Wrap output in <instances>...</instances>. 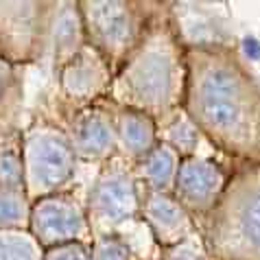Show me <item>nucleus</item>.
Masks as SVG:
<instances>
[{"label": "nucleus", "mask_w": 260, "mask_h": 260, "mask_svg": "<svg viewBox=\"0 0 260 260\" xmlns=\"http://www.w3.org/2000/svg\"><path fill=\"white\" fill-rule=\"evenodd\" d=\"M182 110L216 155L260 160V81L228 42H186Z\"/></svg>", "instance_id": "obj_1"}, {"label": "nucleus", "mask_w": 260, "mask_h": 260, "mask_svg": "<svg viewBox=\"0 0 260 260\" xmlns=\"http://www.w3.org/2000/svg\"><path fill=\"white\" fill-rule=\"evenodd\" d=\"M186 85V38L175 7L157 3L140 42L114 72L107 101L155 122L182 107Z\"/></svg>", "instance_id": "obj_2"}, {"label": "nucleus", "mask_w": 260, "mask_h": 260, "mask_svg": "<svg viewBox=\"0 0 260 260\" xmlns=\"http://www.w3.org/2000/svg\"><path fill=\"white\" fill-rule=\"evenodd\" d=\"M199 238L212 260H260V160L232 164Z\"/></svg>", "instance_id": "obj_3"}, {"label": "nucleus", "mask_w": 260, "mask_h": 260, "mask_svg": "<svg viewBox=\"0 0 260 260\" xmlns=\"http://www.w3.org/2000/svg\"><path fill=\"white\" fill-rule=\"evenodd\" d=\"M22 186L35 201L77 184L81 166L72 151L66 129L55 116H35L22 127Z\"/></svg>", "instance_id": "obj_4"}, {"label": "nucleus", "mask_w": 260, "mask_h": 260, "mask_svg": "<svg viewBox=\"0 0 260 260\" xmlns=\"http://www.w3.org/2000/svg\"><path fill=\"white\" fill-rule=\"evenodd\" d=\"M155 5L142 0H79L85 44L116 72L140 42Z\"/></svg>", "instance_id": "obj_5"}, {"label": "nucleus", "mask_w": 260, "mask_h": 260, "mask_svg": "<svg viewBox=\"0 0 260 260\" xmlns=\"http://www.w3.org/2000/svg\"><path fill=\"white\" fill-rule=\"evenodd\" d=\"M142 188L134 166L120 155L99 166L85 188V212L92 238L125 234L140 221Z\"/></svg>", "instance_id": "obj_6"}, {"label": "nucleus", "mask_w": 260, "mask_h": 260, "mask_svg": "<svg viewBox=\"0 0 260 260\" xmlns=\"http://www.w3.org/2000/svg\"><path fill=\"white\" fill-rule=\"evenodd\" d=\"M53 0H0V63L24 70L48 55Z\"/></svg>", "instance_id": "obj_7"}, {"label": "nucleus", "mask_w": 260, "mask_h": 260, "mask_svg": "<svg viewBox=\"0 0 260 260\" xmlns=\"http://www.w3.org/2000/svg\"><path fill=\"white\" fill-rule=\"evenodd\" d=\"M28 232L42 249L68 243H92L90 221L85 212V188L70 186L66 190L31 201Z\"/></svg>", "instance_id": "obj_8"}, {"label": "nucleus", "mask_w": 260, "mask_h": 260, "mask_svg": "<svg viewBox=\"0 0 260 260\" xmlns=\"http://www.w3.org/2000/svg\"><path fill=\"white\" fill-rule=\"evenodd\" d=\"M66 129L79 166L99 169L118 155L114 110L107 99L83 107H68L59 103V114L55 116Z\"/></svg>", "instance_id": "obj_9"}, {"label": "nucleus", "mask_w": 260, "mask_h": 260, "mask_svg": "<svg viewBox=\"0 0 260 260\" xmlns=\"http://www.w3.org/2000/svg\"><path fill=\"white\" fill-rule=\"evenodd\" d=\"M230 173H232V162L216 153L186 157L179 164L171 194L192 216L197 230L219 204Z\"/></svg>", "instance_id": "obj_10"}, {"label": "nucleus", "mask_w": 260, "mask_h": 260, "mask_svg": "<svg viewBox=\"0 0 260 260\" xmlns=\"http://www.w3.org/2000/svg\"><path fill=\"white\" fill-rule=\"evenodd\" d=\"M59 103L83 107L107 99L114 72L92 46L85 44L68 63L55 70Z\"/></svg>", "instance_id": "obj_11"}, {"label": "nucleus", "mask_w": 260, "mask_h": 260, "mask_svg": "<svg viewBox=\"0 0 260 260\" xmlns=\"http://www.w3.org/2000/svg\"><path fill=\"white\" fill-rule=\"evenodd\" d=\"M140 223L147 230L157 254L177 247L199 234L197 223L171 192H142Z\"/></svg>", "instance_id": "obj_12"}, {"label": "nucleus", "mask_w": 260, "mask_h": 260, "mask_svg": "<svg viewBox=\"0 0 260 260\" xmlns=\"http://www.w3.org/2000/svg\"><path fill=\"white\" fill-rule=\"evenodd\" d=\"M85 46V35L81 24L79 3L75 0H59L53 3L48 31V57L53 63V72L68 63L79 50Z\"/></svg>", "instance_id": "obj_13"}, {"label": "nucleus", "mask_w": 260, "mask_h": 260, "mask_svg": "<svg viewBox=\"0 0 260 260\" xmlns=\"http://www.w3.org/2000/svg\"><path fill=\"white\" fill-rule=\"evenodd\" d=\"M112 110H114V125H116L118 155L134 166L160 142L157 140V122L140 112L125 110V107H118L114 103Z\"/></svg>", "instance_id": "obj_14"}, {"label": "nucleus", "mask_w": 260, "mask_h": 260, "mask_svg": "<svg viewBox=\"0 0 260 260\" xmlns=\"http://www.w3.org/2000/svg\"><path fill=\"white\" fill-rule=\"evenodd\" d=\"M179 164L182 157L171 147L157 142L140 162L134 164V175L142 192H173Z\"/></svg>", "instance_id": "obj_15"}, {"label": "nucleus", "mask_w": 260, "mask_h": 260, "mask_svg": "<svg viewBox=\"0 0 260 260\" xmlns=\"http://www.w3.org/2000/svg\"><path fill=\"white\" fill-rule=\"evenodd\" d=\"M157 140L166 144V147H171L182 160L194 157V155L214 153L204 140V136L199 134V129L192 125V120L186 116L182 107L171 112L166 118L157 120Z\"/></svg>", "instance_id": "obj_16"}, {"label": "nucleus", "mask_w": 260, "mask_h": 260, "mask_svg": "<svg viewBox=\"0 0 260 260\" xmlns=\"http://www.w3.org/2000/svg\"><path fill=\"white\" fill-rule=\"evenodd\" d=\"M20 136H22L20 125L0 134V186L5 188H24Z\"/></svg>", "instance_id": "obj_17"}, {"label": "nucleus", "mask_w": 260, "mask_h": 260, "mask_svg": "<svg viewBox=\"0 0 260 260\" xmlns=\"http://www.w3.org/2000/svg\"><path fill=\"white\" fill-rule=\"evenodd\" d=\"M31 219V199L24 188H5L0 186V232L3 230H28Z\"/></svg>", "instance_id": "obj_18"}, {"label": "nucleus", "mask_w": 260, "mask_h": 260, "mask_svg": "<svg viewBox=\"0 0 260 260\" xmlns=\"http://www.w3.org/2000/svg\"><path fill=\"white\" fill-rule=\"evenodd\" d=\"M44 249L28 230H3L0 232V260H42Z\"/></svg>", "instance_id": "obj_19"}, {"label": "nucleus", "mask_w": 260, "mask_h": 260, "mask_svg": "<svg viewBox=\"0 0 260 260\" xmlns=\"http://www.w3.org/2000/svg\"><path fill=\"white\" fill-rule=\"evenodd\" d=\"M90 258L92 260H142L140 254L132 247V243L122 234L92 238Z\"/></svg>", "instance_id": "obj_20"}, {"label": "nucleus", "mask_w": 260, "mask_h": 260, "mask_svg": "<svg viewBox=\"0 0 260 260\" xmlns=\"http://www.w3.org/2000/svg\"><path fill=\"white\" fill-rule=\"evenodd\" d=\"M42 260H92L90 258V243H68L59 247L44 249Z\"/></svg>", "instance_id": "obj_21"}, {"label": "nucleus", "mask_w": 260, "mask_h": 260, "mask_svg": "<svg viewBox=\"0 0 260 260\" xmlns=\"http://www.w3.org/2000/svg\"><path fill=\"white\" fill-rule=\"evenodd\" d=\"M151 260H157V258H151Z\"/></svg>", "instance_id": "obj_22"}]
</instances>
